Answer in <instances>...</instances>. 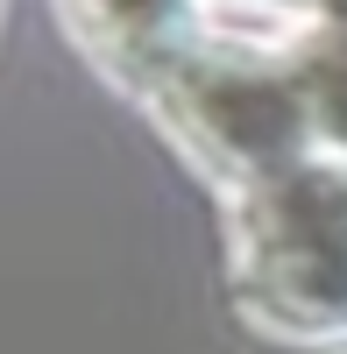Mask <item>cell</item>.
Wrapping results in <instances>:
<instances>
[{
  "label": "cell",
  "instance_id": "1",
  "mask_svg": "<svg viewBox=\"0 0 347 354\" xmlns=\"http://www.w3.org/2000/svg\"><path fill=\"white\" fill-rule=\"evenodd\" d=\"M227 298L263 340L333 354L347 347V163L298 156L220 198Z\"/></svg>",
  "mask_w": 347,
  "mask_h": 354
},
{
  "label": "cell",
  "instance_id": "2",
  "mask_svg": "<svg viewBox=\"0 0 347 354\" xmlns=\"http://www.w3.org/2000/svg\"><path fill=\"white\" fill-rule=\"evenodd\" d=\"M142 113L213 185V198L312 156V106H305L298 57L198 43L142 93Z\"/></svg>",
  "mask_w": 347,
  "mask_h": 354
},
{
  "label": "cell",
  "instance_id": "3",
  "mask_svg": "<svg viewBox=\"0 0 347 354\" xmlns=\"http://www.w3.org/2000/svg\"><path fill=\"white\" fill-rule=\"evenodd\" d=\"M57 21L71 28L85 64L135 106L178 57L206 43V0H57Z\"/></svg>",
  "mask_w": 347,
  "mask_h": 354
},
{
  "label": "cell",
  "instance_id": "4",
  "mask_svg": "<svg viewBox=\"0 0 347 354\" xmlns=\"http://www.w3.org/2000/svg\"><path fill=\"white\" fill-rule=\"evenodd\" d=\"M340 15H347V0H206V43H241V50H270V57H298Z\"/></svg>",
  "mask_w": 347,
  "mask_h": 354
},
{
  "label": "cell",
  "instance_id": "5",
  "mask_svg": "<svg viewBox=\"0 0 347 354\" xmlns=\"http://www.w3.org/2000/svg\"><path fill=\"white\" fill-rule=\"evenodd\" d=\"M298 78H305V106H312V149L347 163V15L326 21L298 50Z\"/></svg>",
  "mask_w": 347,
  "mask_h": 354
},
{
  "label": "cell",
  "instance_id": "6",
  "mask_svg": "<svg viewBox=\"0 0 347 354\" xmlns=\"http://www.w3.org/2000/svg\"><path fill=\"white\" fill-rule=\"evenodd\" d=\"M0 15H8V0H0Z\"/></svg>",
  "mask_w": 347,
  "mask_h": 354
},
{
  "label": "cell",
  "instance_id": "7",
  "mask_svg": "<svg viewBox=\"0 0 347 354\" xmlns=\"http://www.w3.org/2000/svg\"><path fill=\"white\" fill-rule=\"evenodd\" d=\"M333 354H347V347H333Z\"/></svg>",
  "mask_w": 347,
  "mask_h": 354
}]
</instances>
